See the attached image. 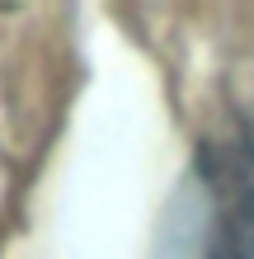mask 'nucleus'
Returning <instances> with one entry per match:
<instances>
[{
  "label": "nucleus",
  "mask_w": 254,
  "mask_h": 259,
  "mask_svg": "<svg viewBox=\"0 0 254 259\" xmlns=\"http://www.w3.org/2000/svg\"><path fill=\"white\" fill-rule=\"evenodd\" d=\"M151 259H254V118L198 142L156 222Z\"/></svg>",
  "instance_id": "nucleus-1"
}]
</instances>
